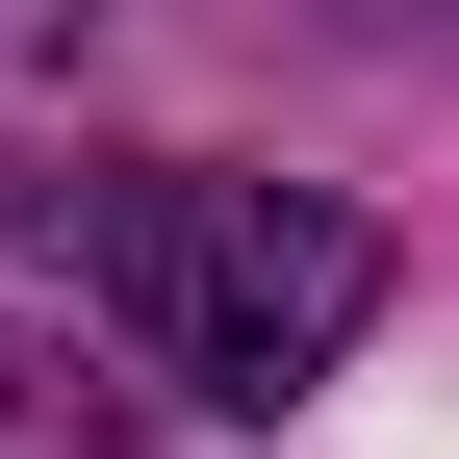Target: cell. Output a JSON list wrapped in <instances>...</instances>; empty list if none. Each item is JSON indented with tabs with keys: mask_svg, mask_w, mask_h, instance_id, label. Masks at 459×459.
Returning a JSON list of instances; mask_svg holds the SVG:
<instances>
[{
	"mask_svg": "<svg viewBox=\"0 0 459 459\" xmlns=\"http://www.w3.org/2000/svg\"><path fill=\"white\" fill-rule=\"evenodd\" d=\"M102 307H128L153 383H204V409H307L332 358H358L383 307V230L332 179H230V153H153V179H102Z\"/></svg>",
	"mask_w": 459,
	"mask_h": 459,
	"instance_id": "6da1fadb",
	"label": "cell"
},
{
	"mask_svg": "<svg viewBox=\"0 0 459 459\" xmlns=\"http://www.w3.org/2000/svg\"><path fill=\"white\" fill-rule=\"evenodd\" d=\"M0 459H153V409L77 383V332H0Z\"/></svg>",
	"mask_w": 459,
	"mask_h": 459,
	"instance_id": "7a4b0ae2",
	"label": "cell"
}]
</instances>
